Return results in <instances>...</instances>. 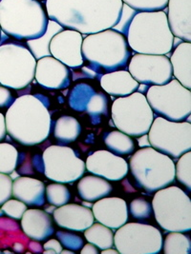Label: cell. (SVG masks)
<instances>
[{"label":"cell","mask_w":191,"mask_h":254,"mask_svg":"<svg viewBox=\"0 0 191 254\" xmlns=\"http://www.w3.org/2000/svg\"><path fill=\"white\" fill-rule=\"evenodd\" d=\"M61 254H74V252L73 251H71V250H62L61 251V253H60Z\"/></svg>","instance_id":"obj_54"},{"label":"cell","mask_w":191,"mask_h":254,"mask_svg":"<svg viewBox=\"0 0 191 254\" xmlns=\"http://www.w3.org/2000/svg\"><path fill=\"white\" fill-rule=\"evenodd\" d=\"M32 164L37 172L39 173H44V163H43V158L41 155L36 154L33 159H32Z\"/></svg>","instance_id":"obj_45"},{"label":"cell","mask_w":191,"mask_h":254,"mask_svg":"<svg viewBox=\"0 0 191 254\" xmlns=\"http://www.w3.org/2000/svg\"><path fill=\"white\" fill-rule=\"evenodd\" d=\"M149 87H150L149 85H146V84H141V85H139V87H138L137 91H139V93L145 94L146 92H147V90H148V88H149Z\"/></svg>","instance_id":"obj_51"},{"label":"cell","mask_w":191,"mask_h":254,"mask_svg":"<svg viewBox=\"0 0 191 254\" xmlns=\"http://www.w3.org/2000/svg\"><path fill=\"white\" fill-rule=\"evenodd\" d=\"M58 226L73 231H84L95 221L92 209L78 204H65L53 212Z\"/></svg>","instance_id":"obj_19"},{"label":"cell","mask_w":191,"mask_h":254,"mask_svg":"<svg viewBox=\"0 0 191 254\" xmlns=\"http://www.w3.org/2000/svg\"><path fill=\"white\" fill-rule=\"evenodd\" d=\"M153 113L170 121H186L191 114V90L177 79L150 86L145 93Z\"/></svg>","instance_id":"obj_10"},{"label":"cell","mask_w":191,"mask_h":254,"mask_svg":"<svg viewBox=\"0 0 191 254\" xmlns=\"http://www.w3.org/2000/svg\"><path fill=\"white\" fill-rule=\"evenodd\" d=\"M94 93L93 87L86 83L76 85L69 95V106L74 111L83 113L86 110V105Z\"/></svg>","instance_id":"obj_31"},{"label":"cell","mask_w":191,"mask_h":254,"mask_svg":"<svg viewBox=\"0 0 191 254\" xmlns=\"http://www.w3.org/2000/svg\"><path fill=\"white\" fill-rule=\"evenodd\" d=\"M83 42L84 35L81 33L69 29H62L52 37L49 44L50 54L68 68H81L84 64Z\"/></svg>","instance_id":"obj_15"},{"label":"cell","mask_w":191,"mask_h":254,"mask_svg":"<svg viewBox=\"0 0 191 254\" xmlns=\"http://www.w3.org/2000/svg\"><path fill=\"white\" fill-rule=\"evenodd\" d=\"M28 249L32 253H35V254H38V253H42L43 252V247L38 243V241H36V240H33V241L29 243Z\"/></svg>","instance_id":"obj_47"},{"label":"cell","mask_w":191,"mask_h":254,"mask_svg":"<svg viewBox=\"0 0 191 254\" xmlns=\"http://www.w3.org/2000/svg\"><path fill=\"white\" fill-rule=\"evenodd\" d=\"M85 169L108 181H120L129 172L126 160L108 150H96L89 155L85 162Z\"/></svg>","instance_id":"obj_16"},{"label":"cell","mask_w":191,"mask_h":254,"mask_svg":"<svg viewBox=\"0 0 191 254\" xmlns=\"http://www.w3.org/2000/svg\"><path fill=\"white\" fill-rule=\"evenodd\" d=\"M87 114L90 116L92 122L95 123L96 119L99 122V117L108 115V98L103 93H94L86 105Z\"/></svg>","instance_id":"obj_34"},{"label":"cell","mask_w":191,"mask_h":254,"mask_svg":"<svg viewBox=\"0 0 191 254\" xmlns=\"http://www.w3.org/2000/svg\"><path fill=\"white\" fill-rule=\"evenodd\" d=\"M38 1H40V2H42V3H43V2H46V0H38Z\"/></svg>","instance_id":"obj_58"},{"label":"cell","mask_w":191,"mask_h":254,"mask_svg":"<svg viewBox=\"0 0 191 254\" xmlns=\"http://www.w3.org/2000/svg\"><path fill=\"white\" fill-rule=\"evenodd\" d=\"M84 237L101 251L114 247V233L110 228L100 224L93 223L84 231Z\"/></svg>","instance_id":"obj_27"},{"label":"cell","mask_w":191,"mask_h":254,"mask_svg":"<svg viewBox=\"0 0 191 254\" xmlns=\"http://www.w3.org/2000/svg\"><path fill=\"white\" fill-rule=\"evenodd\" d=\"M128 71L137 82L149 86L164 85L173 78L167 55L135 54L129 60Z\"/></svg>","instance_id":"obj_14"},{"label":"cell","mask_w":191,"mask_h":254,"mask_svg":"<svg viewBox=\"0 0 191 254\" xmlns=\"http://www.w3.org/2000/svg\"><path fill=\"white\" fill-rule=\"evenodd\" d=\"M21 228L29 238L38 242L46 240L55 231L50 214L37 208H30L24 212Z\"/></svg>","instance_id":"obj_21"},{"label":"cell","mask_w":191,"mask_h":254,"mask_svg":"<svg viewBox=\"0 0 191 254\" xmlns=\"http://www.w3.org/2000/svg\"><path fill=\"white\" fill-rule=\"evenodd\" d=\"M3 215H4V212H3L2 208H0V217H1V216H3Z\"/></svg>","instance_id":"obj_56"},{"label":"cell","mask_w":191,"mask_h":254,"mask_svg":"<svg viewBox=\"0 0 191 254\" xmlns=\"http://www.w3.org/2000/svg\"><path fill=\"white\" fill-rule=\"evenodd\" d=\"M24 249H25V247H24L23 244H21V243H15L14 245H13V251L15 252V253H23Z\"/></svg>","instance_id":"obj_50"},{"label":"cell","mask_w":191,"mask_h":254,"mask_svg":"<svg viewBox=\"0 0 191 254\" xmlns=\"http://www.w3.org/2000/svg\"><path fill=\"white\" fill-rule=\"evenodd\" d=\"M1 33H2V32H1V29H0V39H1Z\"/></svg>","instance_id":"obj_59"},{"label":"cell","mask_w":191,"mask_h":254,"mask_svg":"<svg viewBox=\"0 0 191 254\" xmlns=\"http://www.w3.org/2000/svg\"><path fill=\"white\" fill-rule=\"evenodd\" d=\"M125 35L136 54L167 55L174 47L175 37L164 11L137 12L128 24Z\"/></svg>","instance_id":"obj_5"},{"label":"cell","mask_w":191,"mask_h":254,"mask_svg":"<svg viewBox=\"0 0 191 254\" xmlns=\"http://www.w3.org/2000/svg\"><path fill=\"white\" fill-rule=\"evenodd\" d=\"M6 134H7V130H6L5 116L0 113V142L5 138Z\"/></svg>","instance_id":"obj_48"},{"label":"cell","mask_w":191,"mask_h":254,"mask_svg":"<svg viewBox=\"0 0 191 254\" xmlns=\"http://www.w3.org/2000/svg\"><path fill=\"white\" fill-rule=\"evenodd\" d=\"M15 98L9 88L0 86V109H8L13 103Z\"/></svg>","instance_id":"obj_42"},{"label":"cell","mask_w":191,"mask_h":254,"mask_svg":"<svg viewBox=\"0 0 191 254\" xmlns=\"http://www.w3.org/2000/svg\"><path fill=\"white\" fill-rule=\"evenodd\" d=\"M111 115L115 127L134 137L147 133L154 120V113L145 94L139 92L116 99Z\"/></svg>","instance_id":"obj_9"},{"label":"cell","mask_w":191,"mask_h":254,"mask_svg":"<svg viewBox=\"0 0 191 254\" xmlns=\"http://www.w3.org/2000/svg\"><path fill=\"white\" fill-rule=\"evenodd\" d=\"M0 229L4 230V231H17L18 230V225L12 218L7 219V218H2V216H1L0 217Z\"/></svg>","instance_id":"obj_43"},{"label":"cell","mask_w":191,"mask_h":254,"mask_svg":"<svg viewBox=\"0 0 191 254\" xmlns=\"http://www.w3.org/2000/svg\"><path fill=\"white\" fill-rule=\"evenodd\" d=\"M131 57L126 35L119 30L112 28L84 37V63L99 76L125 68Z\"/></svg>","instance_id":"obj_4"},{"label":"cell","mask_w":191,"mask_h":254,"mask_svg":"<svg viewBox=\"0 0 191 254\" xmlns=\"http://www.w3.org/2000/svg\"><path fill=\"white\" fill-rule=\"evenodd\" d=\"M57 237L59 238L62 247H64L67 250H71L73 252L81 251L84 247V239L80 235L71 233L69 231H58Z\"/></svg>","instance_id":"obj_38"},{"label":"cell","mask_w":191,"mask_h":254,"mask_svg":"<svg viewBox=\"0 0 191 254\" xmlns=\"http://www.w3.org/2000/svg\"><path fill=\"white\" fill-rule=\"evenodd\" d=\"M91 208L94 218L111 230H118L128 221L127 204L119 197H103Z\"/></svg>","instance_id":"obj_18"},{"label":"cell","mask_w":191,"mask_h":254,"mask_svg":"<svg viewBox=\"0 0 191 254\" xmlns=\"http://www.w3.org/2000/svg\"><path fill=\"white\" fill-rule=\"evenodd\" d=\"M98 250L97 248L96 247L95 245L91 244V243H88L87 245H85L82 250H81V254H98Z\"/></svg>","instance_id":"obj_46"},{"label":"cell","mask_w":191,"mask_h":254,"mask_svg":"<svg viewBox=\"0 0 191 254\" xmlns=\"http://www.w3.org/2000/svg\"><path fill=\"white\" fill-rule=\"evenodd\" d=\"M129 211L135 219H147L151 216L153 210L152 205L143 198H136L132 201L129 206Z\"/></svg>","instance_id":"obj_37"},{"label":"cell","mask_w":191,"mask_h":254,"mask_svg":"<svg viewBox=\"0 0 191 254\" xmlns=\"http://www.w3.org/2000/svg\"><path fill=\"white\" fill-rule=\"evenodd\" d=\"M101 254H119V252L117 250H113L112 248H109L106 250H103L101 251Z\"/></svg>","instance_id":"obj_52"},{"label":"cell","mask_w":191,"mask_h":254,"mask_svg":"<svg viewBox=\"0 0 191 254\" xmlns=\"http://www.w3.org/2000/svg\"><path fill=\"white\" fill-rule=\"evenodd\" d=\"M167 22L175 38L191 42V0H168Z\"/></svg>","instance_id":"obj_20"},{"label":"cell","mask_w":191,"mask_h":254,"mask_svg":"<svg viewBox=\"0 0 191 254\" xmlns=\"http://www.w3.org/2000/svg\"><path fill=\"white\" fill-rule=\"evenodd\" d=\"M44 173L48 179L62 183H73L84 176L85 162L78 157L75 150L66 147L54 145L48 147L42 154Z\"/></svg>","instance_id":"obj_13"},{"label":"cell","mask_w":191,"mask_h":254,"mask_svg":"<svg viewBox=\"0 0 191 254\" xmlns=\"http://www.w3.org/2000/svg\"><path fill=\"white\" fill-rule=\"evenodd\" d=\"M162 250L166 254H191V238L184 232L171 231L163 239Z\"/></svg>","instance_id":"obj_29"},{"label":"cell","mask_w":191,"mask_h":254,"mask_svg":"<svg viewBox=\"0 0 191 254\" xmlns=\"http://www.w3.org/2000/svg\"><path fill=\"white\" fill-rule=\"evenodd\" d=\"M173 77L187 89H191V42L181 41L169 58Z\"/></svg>","instance_id":"obj_24"},{"label":"cell","mask_w":191,"mask_h":254,"mask_svg":"<svg viewBox=\"0 0 191 254\" xmlns=\"http://www.w3.org/2000/svg\"><path fill=\"white\" fill-rule=\"evenodd\" d=\"M0 253H1V252H0Z\"/></svg>","instance_id":"obj_60"},{"label":"cell","mask_w":191,"mask_h":254,"mask_svg":"<svg viewBox=\"0 0 191 254\" xmlns=\"http://www.w3.org/2000/svg\"><path fill=\"white\" fill-rule=\"evenodd\" d=\"M121 0H46L51 21L82 35L96 34L117 27L123 12Z\"/></svg>","instance_id":"obj_1"},{"label":"cell","mask_w":191,"mask_h":254,"mask_svg":"<svg viewBox=\"0 0 191 254\" xmlns=\"http://www.w3.org/2000/svg\"><path fill=\"white\" fill-rule=\"evenodd\" d=\"M56 208H57V207H55V206H52V207H49V208H47V209H46V212H48V213H49V212H50V213H51V212H52V211H53V212H54V210H55V209H56Z\"/></svg>","instance_id":"obj_55"},{"label":"cell","mask_w":191,"mask_h":254,"mask_svg":"<svg viewBox=\"0 0 191 254\" xmlns=\"http://www.w3.org/2000/svg\"><path fill=\"white\" fill-rule=\"evenodd\" d=\"M147 134L150 146L170 158L178 159L191 150V122L170 121L159 116L154 118Z\"/></svg>","instance_id":"obj_11"},{"label":"cell","mask_w":191,"mask_h":254,"mask_svg":"<svg viewBox=\"0 0 191 254\" xmlns=\"http://www.w3.org/2000/svg\"><path fill=\"white\" fill-rule=\"evenodd\" d=\"M32 162L30 161L27 153H18V160H17V173L23 175H30L34 174L33 167L31 165Z\"/></svg>","instance_id":"obj_41"},{"label":"cell","mask_w":191,"mask_h":254,"mask_svg":"<svg viewBox=\"0 0 191 254\" xmlns=\"http://www.w3.org/2000/svg\"><path fill=\"white\" fill-rule=\"evenodd\" d=\"M49 100L42 94H24L17 97L7 110V133L24 146H35L48 138L52 119Z\"/></svg>","instance_id":"obj_2"},{"label":"cell","mask_w":191,"mask_h":254,"mask_svg":"<svg viewBox=\"0 0 191 254\" xmlns=\"http://www.w3.org/2000/svg\"><path fill=\"white\" fill-rule=\"evenodd\" d=\"M138 144H139V147L140 148H147V147H151L150 146V142H149V139H148V134L145 133L143 134L141 136H138Z\"/></svg>","instance_id":"obj_49"},{"label":"cell","mask_w":191,"mask_h":254,"mask_svg":"<svg viewBox=\"0 0 191 254\" xmlns=\"http://www.w3.org/2000/svg\"><path fill=\"white\" fill-rule=\"evenodd\" d=\"M151 205L156 221L163 230L191 231V200L182 189L168 186L157 190Z\"/></svg>","instance_id":"obj_8"},{"label":"cell","mask_w":191,"mask_h":254,"mask_svg":"<svg viewBox=\"0 0 191 254\" xmlns=\"http://www.w3.org/2000/svg\"><path fill=\"white\" fill-rule=\"evenodd\" d=\"M4 254H11V252H8V251H5Z\"/></svg>","instance_id":"obj_57"},{"label":"cell","mask_w":191,"mask_h":254,"mask_svg":"<svg viewBox=\"0 0 191 254\" xmlns=\"http://www.w3.org/2000/svg\"><path fill=\"white\" fill-rule=\"evenodd\" d=\"M45 195L48 202L57 208L67 204L71 199V193L68 188L58 182L50 184L45 188Z\"/></svg>","instance_id":"obj_33"},{"label":"cell","mask_w":191,"mask_h":254,"mask_svg":"<svg viewBox=\"0 0 191 254\" xmlns=\"http://www.w3.org/2000/svg\"><path fill=\"white\" fill-rule=\"evenodd\" d=\"M1 208L9 218L19 220L22 218L24 212L27 210V205L17 200V199H9L7 200L2 206Z\"/></svg>","instance_id":"obj_39"},{"label":"cell","mask_w":191,"mask_h":254,"mask_svg":"<svg viewBox=\"0 0 191 254\" xmlns=\"http://www.w3.org/2000/svg\"><path fill=\"white\" fill-rule=\"evenodd\" d=\"M114 246L120 254H159L163 235L151 225L125 223L114 234Z\"/></svg>","instance_id":"obj_12"},{"label":"cell","mask_w":191,"mask_h":254,"mask_svg":"<svg viewBox=\"0 0 191 254\" xmlns=\"http://www.w3.org/2000/svg\"><path fill=\"white\" fill-rule=\"evenodd\" d=\"M100 86L103 91L113 96L123 97L137 92L140 85L128 70L118 69L100 76Z\"/></svg>","instance_id":"obj_23"},{"label":"cell","mask_w":191,"mask_h":254,"mask_svg":"<svg viewBox=\"0 0 191 254\" xmlns=\"http://www.w3.org/2000/svg\"><path fill=\"white\" fill-rule=\"evenodd\" d=\"M175 178L178 179L181 184L188 188L189 190L191 189V152L188 151L184 153L177 164L175 165Z\"/></svg>","instance_id":"obj_35"},{"label":"cell","mask_w":191,"mask_h":254,"mask_svg":"<svg viewBox=\"0 0 191 254\" xmlns=\"http://www.w3.org/2000/svg\"><path fill=\"white\" fill-rule=\"evenodd\" d=\"M43 250H53L56 254H60L62 251V245L56 239H50L43 245Z\"/></svg>","instance_id":"obj_44"},{"label":"cell","mask_w":191,"mask_h":254,"mask_svg":"<svg viewBox=\"0 0 191 254\" xmlns=\"http://www.w3.org/2000/svg\"><path fill=\"white\" fill-rule=\"evenodd\" d=\"M49 22L45 4L38 0H0V29L12 39H38L46 34Z\"/></svg>","instance_id":"obj_3"},{"label":"cell","mask_w":191,"mask_h":254,"mask_svg":"<svg viewBox=\"0 0 191 254\" xmlns=\"http://www.w3.org/2000/svg\"><path fill=\"white\" fill-rule=\"evenodd\" d=\"M12 196V179L9 174H0V206Z\"/></svg>","instance_id":"obj_40"},{"label":"cell","mask_w":191,"mask_h":254,"mask_svg":"<svg viewBox=\"0 0 191 254\" xmlns=\"http://www.w3.org/2000/svg\"><path fill=\"white\" fill-rule=\"evenodd\" d=\"M81 133L82 126L75 117L63 116L56 121L54 135L61 144H69L76 141Z\"/></svg>","instance_id":"obj_26"},{"label":"cell","mask_w":191,"mask_h":254,"mask_svg":"<svg viewBox=\"0 0 191 254\" xmlns=\"http://www.w3.org/2000/svg\"><path fill=\"white\" fill-rule=\"evenodd\" d=\"M123 4L136 12L164 11L168 0H121Z\"/></svg>","instance_id":"obj_36"},{"label":"cell","mask_w":191,"mask_h":254,"mask_svg":"<svg viewBox=\"0 0 191 254\" xmlns=\"http://www.w3.org/2000/svg\"><path fill=\"white\" fill-rule=\"evenodd\" d=\"M12 196L27 206L41 207L45 203V186L40 180L19 176L12 180Z\"/></svg>","instance_id":"obj_22"},{"label":"cell","mask_w":191,"mask_h":254,"mask_svg":"<svg viewBox=\"0 0 191 254\" xmlns=\"http://www.w3.org/2000/svg\"><path fill=\"white\" fill-rule=\"evenodd\" d=\"M128 167L137 186L147 193L167 188L175 180L173 159L152 147L137 150L132 155Z\"/></svg>","instance_id":"obj_6"},{"label":"cell","mask_w":191,"mask_h":254,"mask_svg":"<svg viewBox=\"0 0 191 254\" xmlns=\"http://www.w3.org/2000/svg\"><path fill=\"white\" fill-rule=\"evenodd\" d=\"M36 59L22 41L0 44V84L12 90H21L35 79Z\"/></svg>","instance_id":"obj_7"},{"label":"cell","mask_w":191,"mask_h":254,"mask_svg":"<svg viewBox=\"0 0 191 254\" xmlns=\"http://www.w3.org/2000/svg\"><path fill=\"white\" fill-rule=\"evenodd\" d=\"M17 160V150L9 143L0 142V174H12L16 169Z\"/></svg>","instance_id":"obj_32"},{"label":"cell","mask_w":191,"mask_h":254,"mask_svg":"<svg viewBox=\"0 0 191 254\" xmlns=\"http://www.w3.org/2000/svg\"><path fill=\"white\" fill-rule=\"evenodd\" d=\"M35 78L47 90H63L70 85V69L60 60L47 56L36 60Z\"/></svg>","instance_id":"obj_17"},{"label":"cell","mask_w":191,"mask_h":254,"mask_svg":"<svg viewBox=\"0 0 191 254\" xmlns=\"http://www.w3.org/2000/svg\"><path fill=\"white\" fill-rule=\"evenodd\" d=\"M103 141L108 150L117 155H129L135 150V142L131 136L119 129L105 133Z\"/></svg>","instance_id":"obj_28"},{"label":"cell","mask_w":191,"mask_h":254,"mask_svg":"<svg viewBox=\"0 0 191 254\" xmlns=\"http://www.w3.org/2000/svg\"><path fill=\"white\" fill-rule=\"evenodd\" d=\"M63 28H61L59 24L51 21L49 22L48 25L47 32L46 34L43 35L42 37L36 39V40H31V41H27V45L29 47V49L31 50L32 54L34 55V57L36 58V60L39 58H43V57H47L51 56L50 54V50H49V44L50 41L52 39V37L56 35L57 33H59Z\"/></svg>","instance_id":"obj_30"},{"label":"cell","mask_w":191,"mask_h":254,"mask_svg":"<svg viewBox=\"0 0 191 254\" xmlns=\"http://www.w3.org/2000/svg\"><path fill=\"white\" fill-rule=\"evenodd\" d=\"M91 202H88V201H84L83 202V206L86 207V208H91L93 207V204H90Z\"/></svg>","instance_id":"obj_53"},{"label":"cell","mask_w":191,"mask_h":254,"mask_svg":"<svg viewBox=\"0 0 191 254\" xmlns=\"http://www.w3.org/2000/svg\"><path fill=\"white\" fill-rule=\"evenodd\" d=\"M112 190V185L107 180L96 175L82 177L78 184L79 195L84 201L91 203H94L103 197L108 196Z\"/></svg>","instance_id":"obj_25"}]
</instances>
